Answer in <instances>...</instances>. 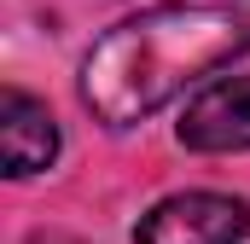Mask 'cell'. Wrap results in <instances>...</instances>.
Wrapping results in <instances>:
<instances>
[{"instance_id":"cell-1","label":"cell","mask_w":250,"mask_h":244,"mask_svg":"<svg viewBox=\"0 0 250 244\" xmlns=\"http://www.w3.org/2000/svg\"><path fill=\"white\" fill-rule=\"evenodd\" d=\"M245 47L250 18L227 6H151L93 41V53L82 59V105L111 128L146 122L209 70L233 64Z\"/></svg>"},{"instance_id":"cell-2","label":"cell","mask_w":250,"mask_h":244,"mask_svg":"<svg viewBox=\"0 0 250 244\" xmlns=\"http://www.w3.org/2000/svg\"><path fill=\"white\" fill-rule=\"evenodd\" d=\"M134 244H250V203L227 192H175L140 215Z\"/></svg>"},{"instance_id":"cell-3","label":"cell","mask_w":250,"mask_h":244,"mask_svg":"<svg viewBox=\"0 0 250 244\" xmlns=\"http://www.w3.org/2000/svg\"><path fill=\"white\" fill-rule=\"evenodd\" d=\"M175 134L187 151H250V76L209 81L181 111Z\"/></svg>"},{"instance_id":"cell-4","label":"cell","mask_w":250,"mask_h":244,"mask_svg":"<svg viewBox=\"0 0 250 244\" xmlns=\"http://www.w3.org/2000/svg\"><path fill=\"white\" fill-rule=\"evenodd\" d=\"M0 157H6V175L12 181L41 175L59 157V122H53V111L35 93H23V87H6L0 93Z\"/></svg>"}]
</instances>
